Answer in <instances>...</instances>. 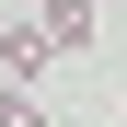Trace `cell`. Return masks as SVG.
I'll list each match as a JSON object with an SVG mask.
<instances>
[{
  "instance_id": "6da1fadb",
  "label": "cell",
  "mask_w": 127,
  "mask_h": 127,
  "mask_svg": "<svg viewBox=\"0 0 127 127\" xmlns=\"http://www.w3.org/2000/svg\"><path fill=\"white\" fill-rule=\"evenodd\" d=\"M46 69H58V46H46V23H0V81H23V93H35Z\"/></svg>"
},
{
  "instance_id": "7a4b0ae2",
  "label": "cell",
  "mask_w": 127,
  "mask_h": 127,
  "mask_svg": "<svg viewBox=\"0 0 127 127\" xmlns=\"http://www.w3.org/2000/svg\"><path fill=\"white\" fill-rule=\"evenodd\" d=\"M35 23H46V46H58V58H93V0H46Z\"/></svg>"
},
{
  "instance_id": "3957f363",
  "label": "cell",
  "mask_w": 127,
  "mask_h": 127,
  "mask_svg": "<svg viewBox=\"0 0 127 127\" xmlns=\"http://www.w3.org/2000/svg\"><path fill=\"white\" fill-rule=\"evenodd\" d=\"M0 127H46V104H35L23 81H0Z\"/></svg>"
},
{
  "instance_id": "277c9868",
  "label": "cell",
  "mask_w": 127,
  "mask_h": 127,
  "mask_svg": "<svg viewBox=\"0 0 127 127\" xmlns=\"http://www.w3.org/2000/svg\"><path fill=\"white\" fill-rule=\"evenodd\" d=\"M116 127H127V104H116Z\"/></svg>"
},
{
  "instance_id": "5b68a950",
  "label": "cell",
  "mask_w": 127,
  "mask_h": 127,
  "mask_svg": "<svg viewBox=\"0 0 127 127\" xmlns=\"http://www.w3.org/2000/svg\"><path fill=\"white\" fill-rule=\"evenodd\" d=\"M35 12H46V0H35Z\"/></svg>"
},
{
  "instance_id": "8992f818",
  "label": "cell",
  "mask_w": 127,
  "mask_h": 127,
  "mask_svg": "<svg viewBox=\"0 0 127 127\" xmlns=\"http://www.w3.org/2000/svg\"><path fill=\"white\" fill-rule=\"evenodd\" d=\"M93 12H104V0H93Z\"/></svg>"
}]
</instances>
